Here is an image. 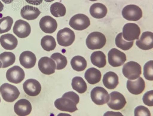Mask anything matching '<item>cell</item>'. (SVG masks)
<instances>
[{
	"mask_svg": "<svg viewBox=\"0 0 153 116\" xmlns=\"http://www.w3.org/2000/svg\"><path fill=\"white\" fill-rule=\"evenodd\" d=\"M80 100L79 97L74 92L71 91L65 93L62 98L56 100L54 106L61 111L73 113L78 110L76 105Z\"/></svg>",
	"mask_w": 153,
	"mask_h": 116,
	"instance_id": "1",
	"label": "cell"
},
{
	"mask_svg": "<svg viewBox=\"0 0 153 116\" xmlns=\"http://www.w3.org/2000/svg\"><path fill=\"white\" fill-rule=\"evenodd\" d=\"M106 42V39L105 35L98 32L91 33L87 36L86 41L87 47L91 50L103 48Z\"/></svg>",
	"mask_w": 153,
	"mask_h": 116,
	"instance_id": "2",
	"label": "cell"
},
{
	"mask_svg": "<svg viewBox=\"0 0 153 116\" xmlns=\"http://www.w3.org/2000/svg\"><path fill=\"white\" fill-rule=\"evenodd\" d=\"M123 73L124 76L129 80H136L141 74V67L137 62L129 61L123 67Z\"/></svg>",
	"mask_w": 153,
	"mask_h": 116,
	"instance_id": "3",
	"label": "cell"
},
{
	"mask_svg": "<svg viewBox=\"0 0 153 116\" xmlns=\"http://www.w3.org/2000/svg\"><path fill=\"white\" fill-rule=\"evenodd\" d=\"M0 93L3 99L7 102H13L18 98L20 92L17 87L8 83L0 87Z\"/></svg>",
	"mask_w": 153,
	"mask_h": 116,
	"instance_id": "4",
	"label": "cell"
},
{
	"mask_svg": "<svg viewBox=\"0 0 153 116\" xmlns=\"http://www.w3.org/2000/svg\"><path fill=\"white\" fill-rule=\"evenodd\" d=\"M74 32L68 28L60 30L57 33V39L58 44L61 46L67 47L71 46L74 42Z\"/></svg>",
	"mask_w": 153,
	"mask_h": 116,
	"instance_id": "5",
	"label": "cell"
},
{
	"mask_svg": "<svg viewBox=\"0 0 153 116\" xmlns=\"http://www.w3.org/2000/svg\"><path fill=\"white\" fill-rule=\"evenodd\" d=\"M70 26L76 30H83L91 25L90 19L87 16L82 13L75 15L69 21Z\"/></svg>",
	"mask_w": 153,
	"mask_h": 116,
	"instance_id": "6",
	"label": "cell"
},
{
	"mask_svg": "<svg viewBox=\"0 0 153 116\" xmlns=\"http://www.w3.org/2000/svg\"><path fill=\"white\" fill-rule=\"evenodd\" d=\"M140 34V27L134 23H128L123 28V38L128 41H134L135 39H139Z\"/></svg>",
	"mask_w": 153,
	"mask_h": 116,
	"instance_id": "7",
	"label": "cell"
},
{
	"mask_svg": "<svg viewBox=\"0 0 153 116\" xmlns=\"http://www.w3.org/2000/svg\"><path fill=\"white\" fill-rule=\"evenodd\" d=\"M91 95L92 101L99 106L107 103L110 99V95L107 91L101 87L94 88L91 91Z\"/></svg>",
	"mask_w": 153,
	"mask_h": 116,
	"instance_id": "8",
	"label": "cell"
},
{
	"mask_svg": "<svg viewBox=\"0 0 153 116\" xmlns=\"http://www.w3.org/2000/svg\"><path fill=\"white\" fill-rule=\"evenodd\" d=\"M123 17L129 21H137L143 17V12L139 6L135 5H129L125 6L122 12Z\"/></svg>",
	"mask_w": 153,
	"mask_h": 116,
	"instance_id": "9",
	"label": "cell"
},
{
	"mask_svg": "<svg viewBox=\"0 0 153 116\" xmlns=\"http://www.w3.org/2000/svg\"><path fill=\"white\" fill-rule=\"evenodd\" d=\"M108 60L109 64L113 67L121 66L126 61L125 53L117 48H112L108 53Z\"/></svg>",
	"mask_w": 153,
	"mask_h": 116,
	"instance_id": "10",
	"label": "cell"
},
{
	"mask_svg": "<svg viewBox=\"0 0 153 116\" xmlns=\"http://www.w3.org/2000/svg\"><path fill=\"white\" fill-rule=\"evenodd\" d=\"M108 105L113 110H119L124 108L127 102L125 97L120 92L114 91L110 94Z\"/></svg>",
	"mask_w": 153,
	"mask_h": 116,
	"instance_id": "11",
	"label": "cell"
},
{
	"mask_svg": "<svg viewBox=\"0 0 153 116\" xmlns=\"http://www.w3.org/2000/svg\"><path fill=\"white\" fill-rule=\"evenodd\" d=\"M7 79L10 82L17 84L21 83L25 77L24 70L17 65L10 68L7 71Z\"/></svg>",
	"mask_w": 153,
	"mask_h": 116,
	"instance_id": "12",
	"label": "cell"
},
{
	"mask_svg": "<svg viewBox=\"0 0 153 116\" xmlns=\"http://www.w3.org/2000/svg\"><path fill=\"white\" fill-rule=\"evenodd\" d=\"M13 31L15 35L18 37L24 39L27 37L30 34V25L26 21L19 20L15 22Z\"/></svg>",
	"mask_w": 153,
	"mask_h": 116,
	"instance_id": "13",
	"label": "cell"
},
{
	"mask_svg": "<svg viewBox=\"0 0 153 116\" xmlns=\"http://www.w3.org/2000/svg\"><path fill=\"white\" fill-rule=\"evenodd\" d=\"M23 88L27 95L31 97L37 96L42 90V86L35 79H28L23 84Z\"/></svg>",
	"mask_w": 153,
	"mask_h": 116,
	"instance_id": "14",
	"label": "cell"
},
{
	"mask_svg": "<svg viewBox=\"0 0 153 116\" xmlns=\"http://www.w3.org/2000/svg\"><path fill=\"white\" fill-rule=\"evenodd\" d=\"M55 61L48 57H43L38 61V66L40 71L43 74L51 75L55 73L56 69Z\"/></svg>",
	"mask_w": 153,
	"mask_h": 116,
	"instance_id": "15",
	"label": "cell"
},
{
	"mask_svg": "<svg viewBox=\"0 0 153 116\" xmlns=\"http://www.w3.org/2000/svg\"><path fill=\"white\" fill-rule=\"evenodd\" d=\"M39 27L41 30L46 33L51 34L55 32L57 27L56 21L50 16H45L39 21Z\"/></svg>",
	"mask_w": 153,
	"mask_h": 116,
	"instance_id": "16",
	"label": "cell"
},
{
	"mask_svg": "<svg viewBox=\"0 0 153 116\" xmlns=\"http://www.w3.org/2000/svg\"><path fill=\"white\" fill-rule=\"evenodd\" d=\"M145 87V82L141 77H139L136 80H128L127 81V89L132 94L137 95L142 93Z\"/></svg>",
	"mask_w": 153,
	"mask_h": 116,
	"instance_id": "17",
	"label": "cell"
},
{
	"mask_svg": "<svg viewBox=\"0 0 153 116\" xmlns=\"http://www.w3.org/2000/svg\"><path fill=\"white\" fill-rule=\"evenodd\" d=\"M14 110L15 112L18 115L27 116L31 112L32 106L29 101L26 99H22L15 103Z\"/></svg>",
	"mask_w": 153,
	"mask_h": 116,
	"instance_id": "18",
	"label": "cell"
},
{
	"mask_svg": "<svg viewBox=\"0 0 153 116\" xmlns=\"http://www.w3.org/2000/svg\"><path fill=\"white\" fill-rule=\"evenodd\" d=\"M136 45L142 50H151L153 48V33L150 32H143L140 39L136 42Z\"/></svg>",
	"mask_w": 153,
	"mask_h": 116,
	"instance_id": "19",
	"label": "cell"
},
{
	"mask_svg": "<svg viewBox=\"0 0 153 116\" xmlns=\"http://www.w3.org/2000/svg\"><path fill=\"white\" fill-rule=\"evenodd\" d=\"M19 61L22 66L26 69H31L35 66L36 63V56L32 52L25 51L19 57Z\"/></svg>",
	"mask_w": 153,
	"mask_h": 116,
	"instance_id": "20",
	"label": "cell"
},
{
	"mask_svg": "<svg viewBox=\"0 0 153 116\" xmlns=\"http://www.w3.org/2000/svg\"><path fill=\"white\" fill-rule=\"evenodd\" d=\"M0 43L5 50H12L17 47L18 40L12 34H6L2 35L0 37Z\"/></svg>",
	"mask_w": 153,
	"mask_h": 116,
	"instance_id": "21",
	"label": "cell"
},
{
	"mask_svg": "<svg viewBox=\"0 0 153 116\" xmlns=\"http://www.w3.org/2000/svg\"><path fill=\"white\" fill-rule=\"evenodd\" d=\"M41 13L40 11L38 8L29 5L22 7L20 12L22 17L28 20L36 19Z\"/></svg>",
	"mask_w": 153,
	"mask_h": 116,
	"instance_id": "22",
	"label": "cell"
},
{
	"mask_svg": "<svg viewBox=\"0 0 153 116\" xmlns=\"http://www.w3.org/2000/svg\"><path fill=\"white\" fill-rule=\"evenodd\" d=\"M104 85L109 89H114L119 84V77L114 72H107L104 75L103 79Z\"/></svg>",
	"mask_w": 153,
	"mask_h": 116,
	"instance_id": "23",
	"label": "cell"
},
{
	"mask_svg": "<svg viewBox=\"0 0 153 116\" xmlns=\"http://www.w3.org/2000/svg\"><path fill=\"white\" fill-rule=\"evenodd\" d=\"M107 9L104 5L100 3H96L92 5L90 9V13L96 19H101L106 16Z\"/></svg>",
	"mask_w": 153,
	"mask_h": 116,
	"instance_id": "24",
	"label": "cell"
},
{
	"mask_svg": "<svg viewBox=\"0 0 153 116\" xmlns=\"http://www.w3.org/2000/svg\"><path fill=\"white\" fill-rule=\"evenodd\" d=\"M85 78L89 84L94 85L100 81L102 74L98 69L91 68L87 69L85 74Z\"/></svg>",
	"mask_w": 153,
	"mask_h": 116,
	"instance_id": "25",
	"label": "cell"
},
{
	"mask_svg": "<svg viewBox=\"0 0 153 116\" xmlns=\"http://www.w3.org/2000/svg\"><path fill=\"white\" fill-rule=\"evenodd\" d=\"M91 59L93 65L98 68H103L106 65V55L102 51L94 52L91 54Z\"/></svg>",
	"mask_w": 153,
	"mask_h": 116,
	"instance_id": "26",
	"label": "cell"
},
{
	"mask_svg": "<svg viewBox=\"0 0 153 116\" xmlns=\"http://www.w3.org/2000/svg\"><path fill=\"white\" fill-rule=\"evenodd\" d=\"M71 64L74 70L78 72L84 71L87 68V62L84 57L76 56L72 58Z\"/></svg>",
	"mask_w": 153,
	"mask_h": 116,
	"instance_id": "27",
	"label": "cell"
},
{
	"mask_svg": "<svg viewBox=\"0 0 153 116\" xmlns=\"http://www.w3.org/2000/svg\"><path fill=\"white\" fill-rule=\"evenodd\" d=\"M72 86L74 90L79 94H83L87 91V84L82 78L76 76L72 79Z\"/></svg>",
	"mask_w": 153,
	"mask_h": 116,
	"instance_id": "28",
	"label": "cell"
},
{
	"mask_svg": "<svg viewBox=\"0 0 153 116\" xmlns=\"http://www.w3.org/2000/svg\"><path fill=\"white\" fill-rule=\"evenodd\" d=\"M41 45L44 50L47 51H50L55 49L56 43L53 36L46 35L41 39Z\"/></svg>",
	"mask_w": 153,
	"mask_h": 116,
	"instance_id": "29",
	"label": "cell"
},
{
	"mask_svg": "<svg viewBox=\"0 0 153 116\" xmlns=\"http://www.w3.org/2000/svg\"><path fill=\"white\" fill-rule=\"evenodd\" d=\"M16 56L10 52H4L0 54V60L2 62V68L13 65L16 61Z\"/></svg>",
	"mask_w": 153,
	"mask_h": 116,
	"instance_id": "30",
	"label": "cell"
},
{
	"mask_svg": "<svg viewBox=\"0 0 153 116\" xmlns=\"http://www.w3.org/2000/svg\"><path fill=\"white\" fill-rule=\"evenodd\" d=\"M50 10L51 14L56 17H64L66 12L65 5L58 2L52 4L50 7Z\"/></svg>",
	"mask_w": 153,
	"mask_h": 116,
	"instance_id": "31",
	"label": "cell"
},
{
	"mask_svg": "<svg viewBox=\"0 0 153 116\" xmlns=\"http://www.w3.org/2000/svg\"><path fill=\"white\" fill-rule=\"evenodd\" d=\"M115 43L116 46L119 48L124 51H127L132 47L134 41L127 42L126 40H124L123 37L122 33H120L116 36Z\"/></svg>",
	"mask_w": 153,
	"mask_h": 116,
	"instance_id": "32",
	"label": "cell"
},
{
	"mask_svg": "<svg viewBox=\"0 0 153 116\" xmlns=\"http://www.w3.org/2000/svg\"><path fill=\"white\" fill-rule=\"evenodd\" d=\"M51 58L55 61L56 63V69L57 70H61L64 69L68 64V60L66 57L63 55L61 53H53L51 56Z\"/></svg>",
	"mask_w": 153,
	"mask_h": 116,
	"instance_id": "33",
	"label": "cell"
},
{
	"mask_svg": "<svg viewBox=\"0 0 153 116\" xmlns=\"http://www.w3.org/2000/svg\"><path fill=\"white\" fill-rule=\"evenodd\" d=\"M13 19L10 16L0 19V34L9 32L11 29L13 24Z\"/></svg>",
	"mask_w": 153,
	"mask_h": 116,
	"instance_id": "34",
	"label": "cell"
},
{
	"mask_svg": "<svg viewBox=\"0 0 153 116\" xmlns=\"http://www.w3.org/2000/svg\"><path fill=\"white\" fill-rule=\"evenodd\" d=\"M143 76L146 80H153V61H148L143 67Z\"/></svg>",
	"mask_w": 153,
	"mask_h": 116,
	"instance_id": "35",
	"label": "cell"
},
{
	"mask_svg": "<svg viewBox=\"0 0 153 116\" xmlns=\"http://www.w3.org/2000/svg\"><path fill=\"white\" fill-rule=\"evenodd\" d=\"M135 116H151V112L148 108L143 106H139L134 110Z\"/></svg>",
	"mask_w": 153,
	"mask_h": 116,
	"instance_id": "36",
	"label": "cell"
},
{
	"mask_svg": "<svg viewBox=\"0 0 153 116\" xmlns=\"http://www.w3.org/2000/svg\"><path fill=\"white\" fill-rule=\"evenodd\" d=\"M143 103L146 106H153V90L146 92L143 95Z\"/></svg>",
	"mask_w": 153,
	"mask_h": 116,
	"instance_id": "37",
	"label": "cell"
},
{
	"mask_svg": "<svg viewBox=\"0 0 153 116\" xmlns=\"http://www.w3.org/2000/svg\"><path fill=\"white\" fill-rule=\"evenodd\" d=\"M28 3L31 5H38L43 2V0H25Z\"/></svg>",
	"mask_w": 153,
	"mask_h": 116,
	"instance_id": "38",
	"label": "cell"
},
{
	"mask_svg": "<svg viewBox=\"0 0 153 116\" xmlns=\"http://www.w3.org/2000/svg\"><path fill=\"white\" fill-rule=\"evenodd\" d=\"M3 2L6 4H9L11 3L13 0H2Z\"/></svg>",
	"mask_w": 153,
	"mask_h": 116,
	"instance_id": "39",
	"label": "cell"
},
{
	"mask_svg": "<svg viewBox=\"0 0 153 116\" xmlns=\"http://www.w3.org/2000/svg\"><path fill=\"white\" fill-rule=\"evenodd\" d=\"M4 5L2 2L0 1V12H2L4 9Z\"/></svg>",
	"mask_w": 153,
	"mask_h": 116,
	"instance_id": "40",
	"label": "cell"
},
{
	"mask_svg": "<svg viewBox=\"0 0 153 116\" xmlns=\"http://www.w3.org/2000/svg\"><path fill=\"white\" fill-rule=\"evenodd\" d=\"M45 1L47 2H53L54 0H44Z\"/></svg>",
	"mask_w": 153,
	"mask_h": 116,
	"instance_id": "41",
	"label": "cell"
},
{
	"mask_svg": "<svg viewBox=\"0 0 153 116\" xmlns=\"http://www.w3.org/2000/svg\"><path fill=\"white\" fill-rule=\"evenodd\" d=\"M2 62H1V61H0V68L2 67Z\"/></svg>",
	"mask_w": 153,
	"mask_h": 116,
	"instance_id": "42",
	"label": "cell"
},
{
	"mask_svg": "<svg viewBox=\"0 0 153 116\" xmlns=\"http://www.w3.org/2000/svg\"><path fill=\"white\" fill-rule=\"evenodd\" d=\"M89 1H97V0H89Z\"/></svg>",
	"mask_w": 153,
	"mask_h": 116,
	"instance_id": "43",
	"label": "cell"
},
{
	"mask_svg": "<svg viewBox=\"0 0 153 116\" xmlns=\"http://www.w3.org/2000/svg\"><path fill=\"white\" fill-rule=\"evenodd\" d=\"M1 97H0V103H1Z\"/></svg>",
	"mask_w": 153,
	"mask_h": 116,
	"instance_id": "44",
	"label": "cell"
}]
</instances>
